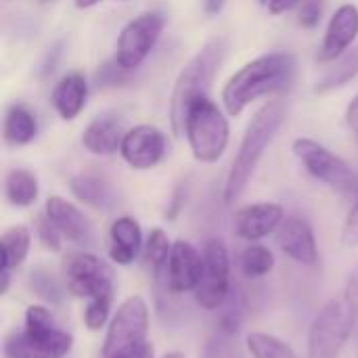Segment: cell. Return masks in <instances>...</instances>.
<instances>
[{"label":"cell","mask_w":358,"mask_h":358,"mask_svg":"<svg viewBox=\"0 0 358 358\" xmlns=\"http://www.w3.org/2000/svg\"><path fill=\"white\" fill-rule=\"evenodd\" d=\"M302 0H268V10L273 15H281V13H287L292 10L294 6H300Z\"/></svg>","instance_id":"33"},{"label":"cell","mask_w":358,"mask_h":358,"mask_svg":"<svg viewBox=\"0 0 358 358\" xmlns=\"http://www.w3.org/2000/svg\"><path fill=\"white\" fill-rule=\"evenodd\" d=\"M67 289L86 302L84 323L90 331L105 327L113 304V273L105 260L94 254H69L63 264Z\"/></svg>","instance_id":"2"},{"label":"cell","mask_w":358,"mask_h":358,"mask_svg":"<svg viewBox=\"0 0 358 358\" xmlns=\"http://www.w3.org/2000/svg\"><path fill=\"white\" fill-rule=\"evenodd\" d=\"M296 57L292 52H268L245 63L235 71L222 88V105L229 115H239L243 109L268 94L285 92L296 78Z\"/></svg>","instance_id":"1"},{"label":"cell","mask_w":358,"mask_h":358,"mask_svg":"<svg viewBox=\"0 0 358 358\" xmlns=\"http://www.w3.org/2000/svg\"><path fill=\"white\" fill-rule=\"evenodd\" d=\"M199 275H201V252H197V248L185 239L174 241L166 268L168 289L172 294L195 292Z\"/></svg>","instance_id":"14"},{"label":"cell","mask_w":358,"mask_h":358,"mask_svg":"<svg viewBox=\"0 0 358 358\" xmlns=\"http://www.w3.org/2000/svg\"><path fill=\"white\" fill-rule=\"evenodd\" d=\"M285 113H287V109H285L283 101H271L254 113V117L250 120L248 130L243 134V141L239 145V151L233 159L229 176H227L224 203L231 206L243 195L264 151L277 136V132L285 120Z\"/></svg>","instance_id":"3"},{"label":"cell","mask_w":358,"mask_h":358,"mask_svg":"<svg viewBox=\"0 0 358 358\" xmlns=\"http://www.w3.org/2000/svg\"><path fill=\"white\" fill-rule=\"evenodd\" d=\"M231 289V258L220 239H208L201 250V275L195 287V300L206 310L220 308Z\"/></svg>","instance_id":"10"},{"label":"cell","mask_w":358,"mask_h":358,"mask_svg":"<svg viewBox=\"0 0 358 358\" xmlns=\"http://www.w3.org/2000/svg\"><path fill=\"white\" fill-rule=\"evenodd\" d=\"M258 2H262V4H268V0H258Z\"/></svg>","instance_id":"39"},{"label":"cell","mask_w":358,"mask_h":358,"mask_svg":"<svg viewBox=\"0 0 358 358\" xmlns=\"http://www.w3.org/2000/svg\"><path fill=\"white\" fill-rule=\"evenodd\" d=\"M36 233H38V237H40V241L44 243L46 250H50V252H59L61 250L63 235L59 233V229L50 222V218L46 214L38 216V220H36Z\"/></svg>","instance_id":"30"},{"label":"cell","mask_w":358,"mask_h":358,"mask_svg":"<svg viewBox=\"0 0 358 358\" xmlns=\"http://www.w3.org/2000/svg\"><path fill=\"white\" fill-rule=\"evenodd\" d=\"M73 346L71 334L61 329L46 306L31 304L25 310L23 329L4 342V358H65Z\"/></svg>","instance_id":"6"},{"label":"cell","mask_w":358,"mask_h":358,"mask_svg":"<svg viewBox=\"0 0 358 358\" xmlns=\"http://www.w3.org/2000/svg\"><path fill=\"white\" fill-rule=\"evenodd\" d=\"M283 220H285V212L279 203L273 201L252 203L235 214V231L241 239L258 241L277 233Z\"/></svg>","instance_id":"15"},{"label":"cell","mask_w":358,"mask_h":358,"mask_svg":"<svg viewBox=\"0 0 358 358\" xmlns=\"http://www.w3.org/2000/svg\"><path fill=\"white\" fill-rule=\"evenodd\" d=\"M4 195L17 208H29L38 199V180L27 170H10L4 178Z\"/></svg>","instance_id":"25"},{"label":"cell","mask_w":358,"mask_h":358,"mask_svg":"<svg viewBox=\"0 0 358 358\" xmlns=\"http://www.w3.org/2000/svg\"><path fill=\"white\" fill-rule=\"evenodd\" d=\"M31 245V233L23 224L8 227L0 237V250H2V264H0V294H6L10 285V275L17 271L23 260L29 254Z\"/></svg>","instance_id":"20"},{"label":"cell","mask_w":358,"mask_h":358,"mask_svg":"<svg viewBox=\"0 0 358 358\" xmlns=\"http://www.w3.org/2000/svg\"><path fill=\"white\" fill-rule=\"evenodd\" d=\"M44 214L50 218V222L59 229V233L63 235V239L78 243V245H86L92 241V224L90 220L67 199L52 195L46 201Z\"/></svg>","instance_id":"17"},{"label":"cell","mask_w":358,"mask_h":358,"mask_svg":"<svg viewBox=\"0 0 358 358\" xmlns=\"http://www.w3.org/2000/svg\"><path fill=\"white\" fill-rule=\"evenodd\" d=\"M164 358H185V355L182 352H168Z\"/></svg>","instance_id":"38"},{"label":"cell","mask_w":358,"mask_h":358,"mask_svg":"<svg viewBox=\"0 0 358 358\" xmlns=\"http://www.w3.org/2000/svg\"><path fill=\"white\" fill-rule=\"evenodd\" d=\"M277 245L285 256L296 260L298 264L304 266H317L319 264V248L317 239L313 233V227L300 218V216H289L281 222V227L275 233Z\"/></svg>","instance_id":"13"},{"label":"cell","mask_w":358,"mask_h":358,"mask_svg":"<svg viewBox=\"0 0 358 358\" xmlns=\"http://www.w3.org/2000/svg\"><path fill=\"white\" fill-rule=\"evenodd\" d=\"M248 350L252 358H300L289 344H285L283 340L271 336V334H262V331H252L245 340Z\"/></svg>","instance_id":"26"},{"label":"cell","mask_w":358,"mask_h":358,"mask_svg":"<svg viewBox=\"0 0 358 358\" xmlns=\"http://www.w3.org/2000/svg\"><path fill=\"white\" fill-rule=\"evenodd\" d=\"M227 0H206V13L208 15H218L224 8Z\"/></svg>","instance_id":"35"},{"label":"cell","mask_w":358,"mask_h":358,"mask_svg":"<svg viewBox=\"0 0 358 358\" xmlns=\"http://www.w3.org/2000/svg\"><path fill=\"white\" fill-rule=\"evenodd\" d=\"M124 128L122 122L113 115L94 117L82 132V145L92 155H111L120 151L124 141Z\"/></svg>","instance_id":"21"},{"label":"cell","mask_w":358,"mask_h":358,"mask_svg":"<svg viewBox=\"0 0 358 358\" xmlns=\"http://www.w3.org/2000/svg\"><path fill=\"white\" fill-rule=\"evenodd\" d=\"M69 187H71V193L88 206L103 208V210L113 206L111 187L96 174H78L71 178Z\"/></svg>","instance_id":"23"},{"label":"cell","mask_w":358,"mask_h":358,"mask_svg":"<svg viewBox=\"0 0 358 358\" xmlns=\"http://www.w3.org/2000/svg\"><path fill=\"white\" fill-rule=\"evenodd\" d=\"M42 2H48V0H42Z\"/></svg>","instance_id":"41"},{"label":"cell","mask_w":358,"mask_h":358,"mask_svg":"<svg viewBox=\"0 0 358 358\" xmlns=\"http://www.w3.org/2000/svg\"><path fill=\"white\" fill-rule=\"evenodd\" d=\"M182 134L187 136L191 153L197 162L214 164L224 155L231 130L224 113L208 96H199L191 101L187 109Z\"/></svg>","instance_id":"7"},{"label":"cell","mask_w":358,"mask_h":358,"mask_svg":"<svg viewBox=\"0 0 358 358\" xmlns=\"http://www.w3.org/2000/svg\"><path fill=\"white\" fill-rule=\"evenodd\" d=\"M325 13V0H302L298 8V23L306 29H313L321 23Z\"/></svg>","instance_id":"29"},{"label":"cell","mask_w":358,"mask_h":358,"mask_svg":"<svg viewBox=\"0 0 358 358\" xmlns=\"http://www.w3.org/2000/svg\"><path fill=\"white\" fill-rule=\"evenodd\" d=\"M346 122L352 128V132L358 136V94L352 99V103L346 109Z\"/></svg>","instance_id":"34"},{"label":"cell","mask_w":358,"mask_h":358,"mask_svg":"<svg viewBox=\"0 0 358 358\" xmlns=\"http://www.w3.org/2000/svg\"><path fill=\"white\" fill-rule=\"evenodd\" d=\"M358 76V46L348 48L327 71L325 76L317 82L315 90L317 92H329L336 88L346 86L348 82H352Z\"/></svg>","instance_id":"24"},{"label":"cell","mask_w":358,"mask_h":358,"mask_svg":"<svg viewBox=\"0 0 358 358\" xmlns=\"http://www.w3.org/2000/svg\"><path fill=\"white\" fill-rule=\"evenodd\" d=\"M126 73L128 71H124L117 63H115V59L111 61V63H105L99 71H96V82L99 84H103V86H111V84H117V82H122L124 78H126Z\"/></svg>","instance_id":"32"},{"label":"cell","mask_w":358,"mask_h":358,"mask_svg":"<svg viewBox=\"0 0 358 358\" xmlns=\"http://www.w3.org/2000/svg\"><path fill=\"white\" fill-rule=\"evenodd\" d=\"M120 153L134 170H151L166 155V136L157 126L141 124L126 130Z\"/></svg>","instance_id":"12"},{"label":"cell","mask_w":358,"mask_h":358,"mask_svg":"<svg viewBox=\"0 0 358 358\" xmlns=\"http://www.w3.org/2000/svg\"><path fill=\"white\" fill-rule=\"evenodd\" d=\"M241 273L250 279H258V277H264L273 271L275 266V256L273 252L266 248V245H260V243H252L248 245L243 252H241Z\"/></svg>","instance_id":"27"},{"label":"cell","mask_w":358,"mask_h":358,"mask_svg":"<svg viewBox=\"0 0 358 358\" xmlns=\"http://www.w3.org/2000/svg\"><path fill=\"white\" fill-rule=\"evenodd\" d=\"M99 2H103V0H73V4L78 8H90V6H96Z\"/></svg>","instance_id":"37"},{"label":"cell","mask_w":358,"mask_h":358,"mask_svg":"<svg viewBox=\"0 0 358 358\" xmlns=\"http://www.w3.org/2000/svg\"><path fill=\"white\" fill-rule=\"evenodd\" d=\"M4 141L6 145L10 147H23V145H29L36 134H38V122H36V115L23 107V105H10L6 109V115H4Z\"/></svg>","instance_id":"22"},{"label":"cell","mask_w":358,"mask_h":358,"mask_svg":"<svg viewBox=\"0 0 358 358\" xmlns=\"http://www.w3.org/2000/svg\"><path fill=\"white\" fill-rule=\"evenodd\" d=\"M143 233L141 224L132 216H120L111 222L109 229V258L120 264L128 266L136 260L143 250Z\"/></svg>","instance_id":"18"},{"label":"cell","mask_w":358,"mask_h":358,"mask_svg":"<svg viewBox=\"0 0 358 358\" xmlns=\"http://www.w3.org/2000/svg\"><path fill=\"white\" fill-rule=\"evenodd\" d=\"M170 250H172V243H170L168 235L162 229H153L147 243H145V260H147L153 277L166 275Z\"/></svg>","instance_id":"28"},{"label":"cell","mask_w":358,"mask_h":358,"mask_svg":"<svg viewBox=\"0 0 358 358\" xmlns=\"http://www.w3.org/2000/svg\"><path fill=\"white\" fill-rule=\"evenodd\" d=\"M162 31H164V17L162 13L155 10L141 13L138 17L128 21L117 36L115 63L128 73L138 69L155 48Z\"/></svg>","instance_id":"11"},{"label":"cell","mask_w":358,"mask_h":358,"mask_svg":"<svg viewBox=\"0 0 358 358\" xmlns=\"http://www.w3.org/2000/svg\"><path fill=\"white\" fill-rule=\"evenodd\" d=\"M227 52H229V40L224 36H212L180 69L170 99V122L174 134H182L185 115L191 101L199 96H208L216 73L227 59Z\"/></svg>","instance_id":"5"},{"label":"cell","mask_w":358,"mask_h":358,"mask_svg":"<svg viewBox=\"0 0 358 358\" xmlns=\"http://www.w3.org/2000/svg\"><path fill=\"white\" fill-rule=\"evenodd\" d=\"M342 243L346 248H357L358 245V201L346 216V222L342 229Z\"/></svg>","instance_id":"31"},{"label":"cell","mask_w":358,"mask_h":358,"mask_svg":"<svg viewBox=\"0 0 358 358\" xmlns=\"http://www.w3.org/2000/svg\"><path fill=\"white\" fill-rule=\"evenodd\" d=\"M86 99H88V84L86 78L78 71L63 76L55 84L50 96L57 115L65 122H71L82 113V109L86 107Z\"/></svg>","instance_id":"19"},{"label":"cell","mask_w":358,"mask_h":358,"mask_svg":"<svg viewBox=\"0 0 358 358\" xmlns=\"http://www.w3.org/2000/svg\"><path fill=\"white\" fill-rule=\"evenodd\" d=\"M229 358H243V357H229Z\"/></svg>","instance_id":"40"},{"label":"cell","mask_w":358,"mask_h":358,"mask_svg":"<svg viewBox=\"0 0 358 358\" xmlns=\"http://www.w3.org/2000/svg\"><path fill=\"white\" fill-rule=\"evenodd\" d=\"M115 358H153V346L149 344L147 348L134 352V355H126V357H115Z\"/></svg>","instance_id":"36"},{"label":"cell","mask_w":358,"mask_h":358,"mask_svg":"<svg viewBox=\"0 0 358 358\" xmlns=\"http://www.w3.org/2000/svg\"><path fill=\"white\" fill-rule=\"evenodd\" d=\"M358 36V6L342 4L336 15L329 19L319 59L321 61H336L340 59L357 40Z\"/></svg>","instance_id":"16"},{"label":"cell","mask_w":358,"mask_h":358,"mask_svg":"<svg viewBox=\"0 0 358 358\" xmlns=\"http://www.w3.org/2000/svg\"><path fill=\"white\" fill-rule=\"evenodd\" d=\"M357 327L358 275H355L315 317L308 329V358H340Z\"/></svg>","instance_id":"4"},{"label":"cell","mask_w":358,"mask_h":358,"mask_svg":"<svg viewBox=\"0 0 358 358\" xmlns=\"http://www.w3.org/2000/svg\"><path fill=\"white\" fill-rule=\"evenodd\" d=\"M149 344V306L143 296H130L109 321L101 358L134 355Z\"/></svg>","instance_id":"8"},{"label":"cell","mask_w":358,"mask_h":358,"mask_svg":"<svg viewBox=\"0 0 358 358\" xmlns=\"http://www.w3.org/2000/svg\"><path fill=\"white\" fill-rule=\"evenodd\" d=\"M294 155L300 159V164L308 170L310 176H315L336 193L344 197L358 195L357 170L321 143L313 138H298L294 141Z\"/></svg>","instance_id":"9"}]
</instances>
